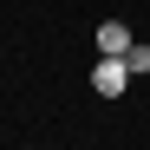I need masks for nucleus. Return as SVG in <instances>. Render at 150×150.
<instances>
[{
	"label": "nucleus",
	"mask_w": 150,
	"mask_h": 150,
	"mask_svg": "<svg viewBox=\"0 0 150 150\" xmlns=\"http://www.w3.org/2000/svg\"><path fill=\"white\" fill-rule=\"evenodd\" d=\"M124 85H131V65L98 52V65H91V91H98V98H124Z\"/></svg>",
	"instance_id": "f257e3e1"
},
{
	"label": "nucleus",
	"mask_w": 150,
	"mask_h": 150,
	"mask_svg": "<svg viewBox=\"0 0 150 150\" xmlns=\"http://www.w3.org/2000/svg\"><path fill=\"white\" fill-rule=\"evenodd\" d=\"M124 65H131V79H144V72H150V39H137L131 52H124Z\"/></svg>",
	"instance_id": "7ed1b4c3"
},
{
	"label": "nucleus",
	"mask_w": 150,
	"mask_h": 150,
	"mask_svg": "<svg viewBox=\"0 0 150 150\" xmlns=\"http://www.w3.org/2000/svg\"><path fill=\"white\" fill-rule=\"evenodd\" d=\"M131 26H124V20H105V26H98V52H105V59H124V52H131Z\"/></svg>",
	"instance_id": "f03ea898"
}]
</instances>
